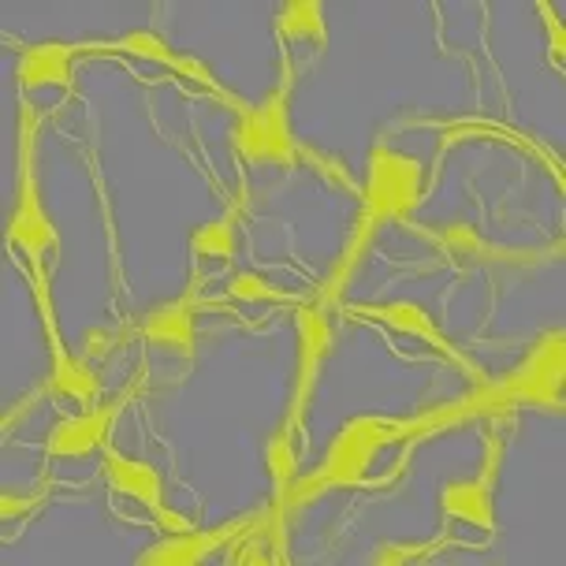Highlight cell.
I'll return each instance as SVG.
<instances>
[{
	"mask_svg": "<svg viewBox=\"0 0 566 566\" xmlns=\"http://www.w3.org/2000/svg\"><path fill=\"white\" fill-rule=\"evenodd\" d=\"M563 369H566V347H563V332L541 339L537 350L511 373L507 380L489 384L484 391L470 399H459L454 407L429 413V418L410 421V432L418 429H443V424L473 418V413H500L511 407H559L563 396Z\"/></svg>",
	"mask_w": 566,
	"mask_h": 566,
	"instance_id": "1",
	"label": "cell"
},
{
	"mask_svg": "<svg viewBox=\"0 0 566 566\" xmlns=\"http://www.w3.org/2000/svg\"><path fill=\"white\" fill-rule=\"evenodd\" d=\"M421 201V165L418 157L410 154H396V149L377 146L369 154V171H366V190H361V220L358 231L350 239L347 261L339 265L336 280H332V291L343 287V280L350 276L354 261H358L361 247L377 228L391 224V220H410V212L418 209Z\"/></svg>",
	"mask_w": 566,
	"mask_h": 566,
	"instance_id": "2",
	"label": "cell"
},
{
	"mask_svg": "<svg viewBox=\"0 0 566 566\" xmlns=\"http://www.w3.org/2000/svg\"><path fill=\"white\" fill-rule=\"evenodd\" d=\"M410 437L407 421H388V418H354L347 429L332 440V448L321 462V470L313 478L291 484L280 492V511L298 507V503L313 500L325 489H354V484H366L369 462L384 443Z\"/></svg>",
	"mask_w": 566,
	"mask_h": 566,
	"instance_id": "3",
	"label": "cell"
},
{
	"mask_svg": "<svg viewBox=\"0 0 566 566\" xmlns=\"http://www.w3.org/2000/svg\"><path fill=\"white\" fill-rule=\"evenodd\" d=\"M231 146L242 160L261 168H291L298 157V146L291 138L287 124V90L272 94L265 105L242 108L231 127Z\"/></svg>",
	"mask_w": 566,
	"mask_h": 566,
	"instance_id": "4",
	"label": "cell"
},
{
	"mask_svg": "<svg viewBox=\"0 0 566 566\" xmlns=\"http://www.w3.org/2000/svg\"><path fill=\"white\" fill-rule=\"evenodd\" d=\"M30 127H34V116L27 113L23 116V190H19V206L12 212V224H8V242L23 250L34 272H42V254L56 247V231L49 224L42 201H38L34 168H30Z\"/></svg>",
	"mask_w": 566,
	"mask_h": 566,
	"instance_id": "5",
	"label": "cell"
},
{
	"mask_svg": "<svg viewBox=\"0 0 566 566\" xmlns=\"http://www.w3.org/2000/svg\"><path fill=\"white\" fill-rule=\"evenodd\" d=\"M328 350H332V328L325 317V302L302 306L298 310V388H295V407H291V421L283 424L287 432H295V424L302 421V410H306V399L313 384H317V369L328 358Z\"/></svg>",
	"mask_w": 566,
	"mask_h": 566,
	"instance_id": "6",
	"label": "cell"
},
{
	"mask_svg": "<svg viewBox=\"0 0 566 566\" xmlns=\"http://www.w3.org/2000/svg\"><path fill=\"white\" fill-rule=\"evenodd\" d=\"M432 247L440 250L451 265L459 269H473V265H533L541 258H530L525 250H500V247H489L478 231L467 228V224H448L440 231H421Z\"/></svg>",
	"mask_w": 566,
	"mask_h": 566,
	"instance_id": "7",
	"label": "cell"
},
{
	"mask_svg": "<svg viewBox=\"0 0 566 566\" xmlns=\"http://www.w3.org/2000/svg\"><path fill=\"white\" fill-rule=\"evenodd\" d=\"M119 410H124V399L108 402V407H94V410L78 413V418H64L49 432L45 451L53 454V459H86V454H94L101 443H105Z\"/></svg>",
	"mask_w": 566,
	"mask_h": 566,
	"instance_id": "8",
	"label": "cell"
},
{
	"mask_svg": "<svg viewBox=\"0 0 566 566\" xmlns=\"http://www.w3.org/2000/svg\"><path fill=\"white\" fill-rule=\"evenodd\" d=\"M86 49H105V53H130V56H142V60H154V64H168V67H176L179 75H187V78H195V83H201L206 90H212L217 97H224L235 113H242V101L239 97H231L228 90H220L217 86V78L209 75V67L206 64H198V60H184V56H176V53H168V45L160 42L157 34H149V30H135V34H127V38H116V42H105V45H86Z\"/></svg>",
	"mask_w": 566,
	"mask_h": 566,
	"instance_id": "9",
	"label": "cell"
},
{
	"mask_svg": "<svg viewBox=\"0 0 566 566\" xmlns=\"http://www.w3.org/2000/svg\"><path fill=\"white\" fill-rule=\"evenodd\" d=\"M38 283V295H42V313H45V325H49V339H53V377H49V391L56 399H75L78 407L94 410L97 402V377L86 369V361H75L71 354L64 350V343L56 336V325H53V313H49V291H42V280L34 276Z\"/></svg>",
	"mask_w": 566,
	"mask_h": 566,
	"instance_id": "10",
	"label": "cell"
},
{
	"mask_svg": "<svg viewBox=\"0 0 566 566\" xmlns=\"http://www.w3.org/2000/svg\"><path fill=\"white\" fill-rule=\"evenodd\" d=\"M495 462H500V443H492L489 454V470L481 473L478 481H454L443 489L440 507L448 518L470 522L478 530H495V511H492V481H495Z\"/></svg>",
	"mask_w": 566,
	"mask_h": 566,
	"instance_id": "11",
	"label": "cell"
},
{
	"mask_svg": "<svg viewBox=\"0 0 566 566\" xmlns=\"http://www.w3.org/2000/svg\"><path fill=\"white\" fill-rule=\"evenodd\" d=\"M138 332H142V339L154 343V347L195 358V295H184V298L168 302V306H157L142 321Z\"/></svg>",
	"mask_w": 566,
	"mask_h": 566,
	"instance_id": "12",
	"label": "cell"
},
{
	"mask_svg": "<svg viewBox=\"0 0 566 566\" xmlns=\"http://www.w3.org/2000/svg\"><path fill=\"white\" fill-rule=\"evenodd\" d=\"M350 313H354V317L384 321V325H391L396 332H407V336H418V339L429 343V347H437L440 354H448L451 361H459V366L473 369L470 361L462 358V354L454 350L451 343L440 336V328L432 325V317L418 306V302H384V306H350Z\"/></svg>",
	"mask_w": 566,
	"mask_h": 566,
	"instance_id": "13",
	"label": "cell"
},
{
	"mask_svg": "<svg viewBox=\"0 0 566 566\" xmlns=\"http://www.w3.org/2000/svg\"><path fill=\"white\" fill-rule=\"evenodd\" d=\"M105 478L113 484V492H119L124 500H135L149 511L165 507V484H160V473L149 462L124 459L119 451L105 448Z\"/></svg>",
	"mask_w": 566,
	"mask_h": 566,
	"instance_id": "14",
	"label": "cell"
},
{
	"mask_svg": "<svg viewBox=\"0 0 566 566\" xmlns=\"http://www.w3.org/2000/svg\"><path fill=\"white\" fill-rule=\"evenodd\" d=\"M239 530H247V522H235L228 525V530H212V533H176L171 541L157 544V548H149L142 555V566H190V563H201L209 552H217L220 544H228L235 537Z\"/></svg>",
	"mask_w": 566,
	"mask_h": 566,
	"instance_id": "15",
	"label": "cell"
},
{
	"mask_svg": "<svg viewBox=\"0 0 566 566\" xmlns=\"http://www.w3.org/2000/svg\"><path fill=\"white\" fill-rule=\"evenodd\" d=\"M71 56L75 45H34L19 56V86L42 90V86H71Z\"/></svg>",
	"mask_w": 566,
	"mask_h": 566,
	"instance_id": "16",
	"label": "cell"
},
{
	"mask_svg": "<svg viewBox=\"0 0 566 566\" xmlns=\"http://www.w3.org/2000/svg\"><path fill=\"white\" fill-rule=\"evenodd\" d=\"M276 27L283 38H291V42H313L321 49L328 45L325 8H321L317 0H287V4L280 8Z\"/></svg>",
	"mask_w": 566,
	"mask_h": 566,
	"instance_id": "17",
	"label": "cell"
},
{
	"mask_svg": "<svg viewBox=\"0 0 566 566\" xmlns=\"http://www.w3.org/2000/svg\"><path fill=\"white\" fill-rule=\"evenodd\" d=\"M235 217H224V220H212V224L198 228L190 235V250L198 258H209V261H231L235 258Z\"/></svg>",
	"mask_w": 566,
	"mask_h": 566,
	"instance_id": "18",
	"label": "cell"
},
{
	"mask_svg": "<svg viewBox=\"0 0 566 566\" xmlns=\"http://www.w3.org/2000/svg\"><path fill=\"white\" fill-rule=\"evenodd\" d=\"M265 470H269V478H272V484H276L280 492L295 484V478H298V451H295V443H291L287 429H280L276 437L265 443Z\"/></svg>",
	"mask_w": 566,
	"mask_h": 566,
	"instance_id": "19",
	"label": "cell"
},
{
	"mask_svg": "<svg viewBox=\"0 0 566 566\" xmlns=\"http://www.w3.org/2000/svg\"><path fill=\"white\" fill-rule=\"evenodd\" d=\"M228 295L239 298V302H272V306H295V298H291L287 291H276L272 283L254 276V272H239V276H231Z\"/></svg>",
	"mask_w": 566,
	"mask_h": 566,
	"instance_id": "20",
	"label": "cell"
},
{
	"mask_svg": "<svg viewBox=\"0 0 566 566\" xmlns=\"http://www.w3.org/2000/svg\"><path fill=\"white\" fill-rule=\"evenodd\" d=\"M135 328H90L83 339V354L86 358H108L113 350H119L130 339Z\"/></svg>",
	"mask_w": 566,
	"mask_h": 566,
	"instance_id": "21",
	"label": "cell"
},
{
	"mask_svg": "<svg viewBox=\"0 0 566 566\" xmlns=\"http://www.w3.org/2000/svg\"><path fill=\"white\" fill-rule=\"evenodd\" d=\"M306 157H310V165L317 168V171H325V176H332V184H339V187H347L350 195H361L358 184L347 176V168H336V160H328V157H321V154H310L306 149Z\"/></svg>",
	"mask_w": 566,
	"mask_h": 566,
	"instance_id": "22",
	"label": "cell"
},
{
	"mask_svg": "<svg viewBox=\"0 0 566 566\" xmlns=\"http://www.w3.org/2000/svg\"><path fill=\"white\" fill-rule=\"evenodd\" d=\"M38 500H42V495H34V500H15V495H0V514H4V522L23 518L27 511H34Z\"/></svg>",
	"mask_w": 566,
	"mask_h": 566,
	"instance_id": "23",
	"label": "cell"
},
{
	"mask_svg": "<svg viewBox=\"0 0 566 566\" xmlns=\"http://www.w3.org/2000/svg\"><path fill=\"white\" fill-rule=\"evenodd\" d=\"M157 514V525H165V530H171V533H190V522L184 518V514H176V511H154Z\"/></svg>",
	"mask_w": 566,
	"mask_h": 566,
	"instance_id": "24",
	"label": "cell"
}]
</instances>
